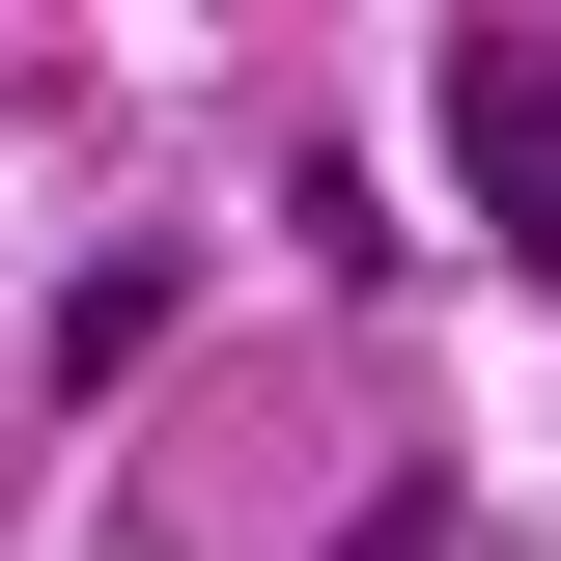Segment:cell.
Here are the masks:
<instances>
[{
    "mask_svg": "<svg viewBox=\"0 0 561 561\" xmlns=\"http://www.w3.org/2000/svg\"><path fill=\"white\" fill-rule=\"evenodd\" d=\"M449 169H478V225L561 280V57H534V28H478V57H449Z\"/></svg>",
    "mask_w": 561,
    "mask_h": 561,
    "instance_id": "cell-1",
    "label": "cell"
}]
</instances>
